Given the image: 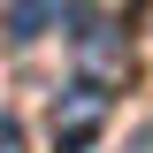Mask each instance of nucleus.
Here are the masks:
<instances>
[{"instance_id":"f03ea898","label":"nucleus","mask_w":153,"mask_h":153,"mask_svg":"<svg viewBox=\"0 0 153 153\" xmlns=\"http://www.w3.org/2000/svg\"><path fill=\"white\" fill-rule=\"evenodd\" d=\"M76 76H84V84H100V92H115V84H123V76H130V38L115 31V23H84V31H76Z\"/></svg>"},{"instance_id":"39448f33","label":"nucleus","mask_w":153,"mask_h":153,"mask_svg":"<svg viewBox=\"0 0 153 153\" xmlns=\"http://www.w3.org/2000/svg\"><path fill=\"white\" fill-rule=\"evenodd\" d=\"M138 153H153V130H138Z\"/></svg>"},{"instance_id":"20e7f679","label":"nucleus","mask_w":153,"mask_h":153,"mask_svg":"<svg viewBox=\"0 0 153 153\" xmlns=\"http://www.w3.org/2000/svg\"><path fill=\"white\" fill-rule=\"evenodd\" d=\"M0 153H31V146H23V123H16L8 107H0Z\"/></svg>"},{"instance_id":"f257e3e1","label":"nucleus","mask_w":153,"mask_h":153,"mask_svg":"<svg viewBox=\"0 0 153 153\" xmlns=\"http://www.w3.org/2000/svg\"><path fill=\"white\" fill-rule=\"evenodd\" d=\"M100 130H107V92L76 76L69 92L54 100V153H92Z\"/></svg>"},{"instance_id":"7ed1b4c3","label":"nucleus","mask_w":153,"mask_h":153,"mask_svg":"<svg viewBox=\"0 0 153 153\" xmlns=\"http://www.w3.org/2000/svg\"><path fill=\"white\" fill-rule=\"evenodd\" d=\"M54 16H61V0H8V38H16V46H31Z\"/></svg>"}]
</instances>
